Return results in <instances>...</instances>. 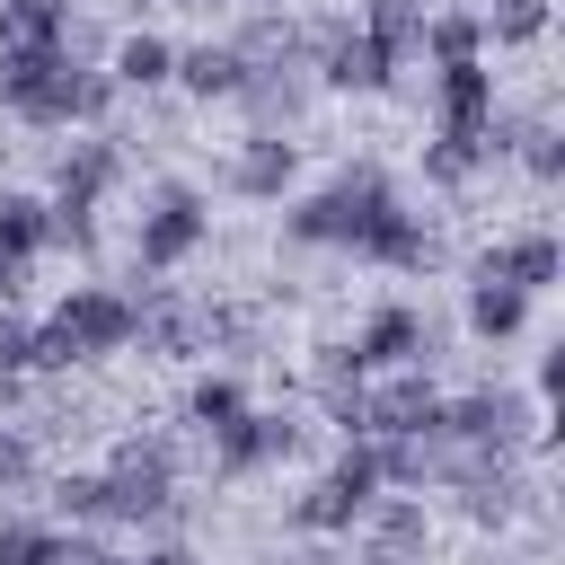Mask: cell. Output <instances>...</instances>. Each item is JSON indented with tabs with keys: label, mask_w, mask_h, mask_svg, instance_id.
<instances>
[{
	"label": "cell",
	"mask_w": 565,
	"mask_h": 565,
	"mask_svg": "<svg viewBox=\"0 0 565 565\" xmlns=\"http://www.w3.org/2000/svg\"><path fill=\"white\" fill-rule=\"evenodd\" d=\"M353 362H362V380H380V371H424V362H433V318H415V309H371V327L353 335Z\"/></svg>",
	"instance_id": "cell-16"
},
{
	"label": "cell",
	"mask_w": 565,
	"mask_h": 565,
	"mask_svg": "<svg viewBox=\"0 0 565 565\" xmlns=\"http://www.w3.org/2000/svg\"><path fill=\"white\" fill-rule=\"evenodd\" d=\"M71 0H0V44H62Z\"/></svg>",
	"instance_id": "cell-26"
},
{
	"label": "cell",
	"mask_w": 565,
	"mask_h": 565,
	"mask_svg": "<svg viewBox=\"0 0 565 565\" xmlns=\"http://www.w3.org/2000/svg\"><path fill=\"white\" fill-rule=\"evenodd\" d=\"M397 203V185H388V168H344V177H327L318 194H300L291 212H282V238L291 247H362L371 238V221Z\"/></svg>",
	"instance_id": "cell-3"
},
{
	"label": "cell",
	"mask_w": 565,
	"mask_h": 565,
	"mask_svg": "<svg viewBox=\"0 0 565 565\" xmlns=\"http://www.w3.org/2000/svg\"><path fill=\"white\" fill-rule=\"evenodd\" d=\"M468 282H512V291H547V282H565V247L547 238V230H521V238H494L477 265H468Z\"/></svg>",
	"instance_id": "cell-15"
},
{
	"label": "cell",
	"mask_w": 565,
	"mask_h": 565,
	"mask_svg": "<svg viewBox=\"0 0 565 565\" xmlns=\"http://www.w3.org/2000/svg\"><path fill=\"white\" fill-rule=\"evenodd\" d=\"M238 79H247V62H238V44H230V35L177 44V79H168V88H185V97H203V106H212V97L230 106V97H238Z\"/></svg>",
	"instance_id": "cell-19"
},
{
	"label": "cell",
	"mask_w": 565,
	"mask_h": 565,
	"mask_svg": "<svg viewBox=\"0 0 565 565\" xmlns=\"http://www.w3.org/2000/svg\"><path fill=\"white\" fill-rule=\"evenodd\" d=\"M424 9H433V0H424Z\"/></svg>",
	"instance_id": "cell-38"
},
{
	"label": "cell",
	"mask_w": 565,
	"mask_h": 565,
	"mask_svg": "<svg viewBox=\"0 0 565 565\" xmlns=\"http://www.w3.org/2000/svg\"><path fill=\"white\" fill-rule=\"evenodd\" d=\"M97 565H194V556H185V547H177V539H159V547H141V556H115V547H106V556H97Z\"/></svg>",
	"instance_id": "cell-33"
},
{
	"label": "cell",
	"mask_w": 565,
	"mask_h": 565,
	"mask_svg": "<svg viewBox=\"0 0 565 565\" xmlns=\"http://www.w3.org/2000/svg\"><path fill=\"white\" fill-rule=\"evenodd\" d=\"M106 79H115V88H132V97H150V88H168V79H177V44H168V35H150V26H141V35H115V44H106Z\"/></svg>",
	"instance_id": "cell-20"
},
{
	"label": "cell",
	"mask_w": 565,
	"mask_h": 565,
	"mask_svg": "<svg viewBox=\"0 0 565 565\" xmlns=\"http://www.w3.org/2000/svg\"><path fill=\"white\" fill-rule=\"evenodd\" d=\"M53 247V212H44V194H0V256L9 265H35Z\"/></svg>",
	"instance_id": "cell-22"
},
{
	"label": "cell",
	"mask_w": 565,
	"mask_h": 565,
	"mask_svg": "<svg viewBox=\"0 0 565 565\" xmlns=\"http://www.w3.org/2000/svg\"><path fill=\"white\" fill-rule=\"evenodd\" d=\"M477 26H486V44H539L547 35V0H486Z\"/></svg>",
	"instance_id": "cell-27"
},
{
	"label": "cell",
	"mask_w": 565,
	"mask_h": 565,
	"mask_svg": "<svg viewBox=\"0 0 565 565\" xmlns=\"http://www.w3.org/2000/svg\"><path fill=\"white\" fill-rule=\"evenodd\" d=\"M362 265H388V274H433V256H441V238L424 230V212H406V203H388L380 221H371V238L353 247Z\"/></svg>",
	"instance_id": "cell-17"
},
{
	"label": "cell",
	"mask_w": 565,
	"mask_h": 565,
	"mask_svg": "<svg viewBox=\"0 0 565 565\" xmlns=\"http://www.w3.org/2000/svg\"><path fill=\"white\" fill-rule=\"evenodd\" d=\"M35 371V318L0 309V380H26Z\"/></svg>",
	"instance_id": "cell-31"
},
{
	"label": "cell",
	"mask_w": 565,
	"mask_h": 565,
	"mask_svg": "<svg viewBox=\"0 0 565 565\" xmlns=\"http://www.w3.org/2000/svg\"><path fill=\"white\" fill-rule=\"evenodd\" d=\"M300 441H309V415H291V406H247L230 433H212V468H221V477H256V468L291 459Z\"/></svg>",
	"instance_id": "cell-10"
},
{
	"label": "cell",
	"mask_w": 565,
	"mask_h": 565,
	"mask_svg": "<svg viewBox=\"0 0 565 565\" xmlns=\"http://www.w3.org/2000/svg\"><path fill=\"white\" fill-rule=\"evenodd\" d=\"M18 291H26V265H9V256H0V309H18Z\"/></svg>",
	"instance_id": "cell-34"
},
{
	"label": "cell",
	"mask_w": 565,
	"mask_h": 565,
	"mask_svg": "<svg viewBox=\"0 0 565 565\" xmlns=\"http://www.w3.org/2000/svg\"><path fill=\"white\" fill-rule=\"evenodd\" d=\"M468 327H477L486 344H512V335L530 327V291H512V282H468Z\"/></svg>",
	"instance_id": "cell-23"
},
{
	"label": "cell",
	"mask_w": 565,
	"mask_h": 565,
	"mask_svg": "<svg viewBox=\"0 0 565 565\" xmlns=\"http://www.w3.org/2000/svg\"><path fill=\"white\" fill-rule=\"evenodd\" d=\"M238 415H247V388H238L230 371H203V380L185 388V424H194L203 441H212V433H230Z\"/></svg>",
	"instance_id": "cell-25"
},
{
	"label": "cell",
	"mask_w": 565,
	"mask_h": 565,
	"mask_svg": "<svg viewBox=\"0 0 565 565\" xmlns=\"http://www.w3.org/2000/svg\"><path fill=\"white\" fill-rule=\"evenodd\" d=\"M388 62H415V35H424V0H362V18H353Z\"/></svg>",
	"instance_id": "cell-24"
},
{
	"label": "cell",
	"mask_w": 565,
	"mask_h": 565,
	"mask_svg": "<svg viewBox=\"0 0 565 565\" xmlns=\"http://www.w3.org/2000/svg\"><path fill=\"white\" fill-rule=\"evenodd\" d=\"M282 565H327V556H282Z\"/></svg>",
	"instance_id": "cell-36"
},
{
	"label": "cell",
	"mask_w": 565,
	"mask_h": 565,
	"mask_svg": "<svg viewBox=\"0 0 565 565\" xmlns=\"http://www.w3.org/2000/svg\"><path fill=\"white\" fill-rule=\"evenodd\" d=\"M53 521H26V512H0V565H53Z\"/></svg>",
	"instance_id": "cell-29"
},
{
	"label": "cell",
	"mask_w": 565,
	"mask_h": 565,
	"mask_svg": "<svg viewBox=\"0 0 565 565\" xmlns=\"http://www.w3.org/2000/svg\"><path fill=\"white\" fill-rule=\"evenodd\" d=\"M132 344V300L106 282H71L53 300V318H35V371H79Z\"/></svg>",
	"instance_id": "cell-2"
},
{
	"label": "cell",
	"mask_w": 565,
	"mask_h": 565,
	"mask_svg": "<svg viewBox=\"0 0 565 565\" xmlns=\"http://www.w3.org/2000/svg\"><path fill=\"white\" fill-rule=\"evenodd\" d=\"M415 53H424L433 71H441V62H486V26H477V9H424Z\"/></svg>",
	"instance_id": "cell-21"
},
{
	"label": "cell",
	"mask_w": 565,
	"mask_h": 565,
	"mask_svg": "<svg viewBox=\"0 0 565 565\" xmlns=\"http://www.w3.org/2000/svg\"><path fill=\"white\" fill-rule=\"evenodd\" d=\"M380 494H388V486H380L371 441H344V450L327 459V477L291 503V530H300V539H344V530H362V512H371Z\"/></svg>",
	"instance_id": "cell-6"
},
{
	"label": "cell",
	"mask_w": 565,
	"mask_h": 565,
	"mask_svg": "<svg viewBox=\"0 0 565 565\" xmlns=\"http://www.w3.org/2000/svg\"><path fill=\"white\" fill-rule=\"evenodd\" d=\"M53 512L79 521V530H97V521H106V477H97V468H62V477H53Z\"/></svg>",
	"instance_id": "cell-28"
},
{
	"label": "cell",
	"mask_w": 565,
	"mask_h": 565,
	"mask_svg": "<svg viewBox=\"0 0 565 565\" xmlns=\"http://www.w3.org/2000/svg\"><path fill=\"white\" fill-rule=\"evenodd\" d=\"M124 185V132H88V141H71L62 159H53V194H44V212H53V247H97V203Z\"/></svg>",
	"instance_id": "cell-4"
},
{
	"label": "cell",
	"mask_w": 565,
	"mask_h": 565,
	"mask_svg": "<svg viewBox=\"0 0 565 565\" xmlns=\"http://www.w3.org/2000/svg\"><path fill=\"white\" fill-rule=\"evenodd\" d=\"M309 388H318V406H327V424L344 433V441H362V362H353V344H318V362H309Z\"/></svg>",
	"instance_id": "cell-18"
},
{
	"label": "cell",
	"mask_w": 565,
	"mask_h": 565,
	"mask_svg": "<svg viewBox=\"0 0 565 565\" xmlns=\"http://www.w3.org/2000/svg\"><path fill=\"white\" fill-rule=\"evenodd\" d=\"M26 406V380H0V415H18Z\"/></svg>",
	"instance_id": "cell-35"
},
{
	"label": "cell",
	"mask_w": 565,
	"mask_h": 565,
	"mask_svg": "<svg viewBox=\"0 0 565 565\" xmlns=\"http://www.w3.org/2000/svg\"><path fill=\"white\" fill-rule=\"evenodd\" d=\"M530 424H539V397H521V388H468V397H441V433L433 441H450V450H512L521 459Z\"/></svg>",
	"instance_id": "cell-8"
},
{
	"label": "cell",
	"mask_w": 565,
	"mask_h": 565,
	"mask_svg": "<svg viewBox=\"0 0 565 565\" xmlns=\"http://www.w3.org/2000/svg\"><path fill=\"white\" fill-rule=\"evenodd\" d=\"M309 97H318V79H309L300 62H247V79H238L230 106L247 115V132H300Z\"/></svg>",
	"instance_id": "cell-11"
},
{
	"label": "cell",
	"mask_w": 565,
	"mask_h": 565,
	"mask_svg": "<svg viewBox=\"0 0 565 565\" xmlns=\"http://www.w3.org/2000/svg\"><path fill=\"white\" fill-rule=\"evenodd\" d=\"M97 477H106V521H132V530L177 521V441H168V433L115 441V459H106Z\"/></svg>",
	"instance_id": "cell-5"
},
{
	"label": "cell",
	"mask_w": 565,
	"mask_h": 565,
	"mask_svg": "<svg viewBox=\"0 0 565 565\" xmlns=\"http://www.w3.org/2000/svg\"><path fill=\"white\" fill-rule=\"evenodd\" d=\"M441 433V388L424 371H380L362 388V441H433Z\"/></svg>",
	"instance_id": "cell-9"
},
{
	"label": "cell",
	"mask_w": 565,
	"mask_h": 565,
	"mask_svg": "<svg viewBox=\"0 0 565 565\" xmlns=\"http://www.w3.org/2000/svg\"><path fill=\"white\" fill-rule=\"evenodd\" d=\"M203 238H212V194H203V185H185V177H168V185H150V203H141L132 265H141V274H177Z\"/></svg>",
	"instance_id": "cell-7"
},
{
	"label": "cell",
	"mask_w": 565,
	"mask_h": 565,
	"mask_svg": "<svg viewBox=\"0 0 565 565\" xmlns=\"http://www.w3.org/2000/svg\"><path fill=\"white\" fill-rule=\"evenodd\" d=\"M300 177V141L291 132H238V150L221 159V185L247 194V203H282Z\"/></svg>",
	"instance_id": "cell-14"
},
{
	"label": "cell",
	"mask_w": 565,
	"mask_h": 565,
	"mask_svg": "<svg viewBox=\"0 0 565 565\" xmlns=\"http://www.w3.org/2000/svg\"><path fill=\"white\" fill-rule=\"evenodd\" d=\"M433 115H441L450 141H494V71L486 62H441L433 71Z\"/></svg>",
	"instance_id": "cell-13"
},
{
	"label": "cell",
	"mask_w": 565,
	"mask_h": 565,
	"mask_svg": "<svg viewBox=\"0 0 565 565\" xmlns=\"http://www.w3.org/2000/svg\"><path fill=\"white\" fill-rule=\"evenodd\" d=\"M35 433H18V424H0V494H26L35 486Z\"/></svg>",
	"instance_id": "cell-30"
},
{
	"label": "cell",
	"mask_w": 565,
	"mask_h": 565,
	"mask_svg": "<svg viewBox=\"0 0 565 565\" xmlns=\"http://www.w3.org/2000/svg\"><path fill=\"white\" fill-rule=\"evenodd\" d=\"M203 9H238V0H203Z\"/></svg>",
	"instance_id": "cell-37"
},
{
	"label": "cell",
	"mask_w": 565,
	"mask_h": 565,
	"mask_svg": "<svg viewBox=\"0 0 565 565\" xmlns=\"http://www.w3.org/2000/svg\"><path fill=\"white\" fill-rule=\"evenodd\" d=\"M353 539H362V565H424L433 556V512H424V494H380Z\"/></svg>",
	"instance_id": "cell-12"
},
{
	"label": "cell",
	"mask_w": 565,
	"mask_h": 565,
	"mask_svg": "<svg viewBox=\"0 0 565 565\" xmlns=\"http://www.w3.org/2000/svg\"><path fill=\"white\" fill-rule=\"evenodd\" d=\"M97 556H106V547H97L88 530H62V539H53V565H97Z\"/></svg>",
	"instance_id": "cell-32"
},
{
	"label": "cell",
	"mask_w": 565,
	"mask_h": 565,
	"mask_svg": "<svg viewBox=\"0 0 565 565\" xmlns=\"http://www.w3.org/2000/svg\"><path fill=\"white\" fill-rule=\"evenodd\" d=\"M124 88L106 79V62H71L62 44H0V115L62 132V124H106Z\"/></svg>",
	"instance_id": "cell-1"
}]
</instances>
